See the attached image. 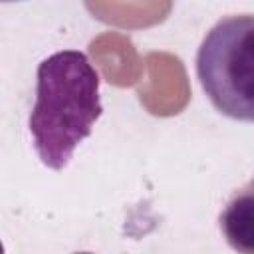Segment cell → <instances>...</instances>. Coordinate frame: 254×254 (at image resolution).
I'll list each match as a JSON object with an SVG mask.
<instances>
[{
	"label": "cell",
	"instance_id": "obj_1",
	"mask_svg": "<svg viewBox=\"0 0 254 254\" xmlns=\"http://www.w3.org/2000/svg\"><path fill=\"white\" fill-rule=\"evenodd\" d=\"M101 111L99 73L89 58L79 50L48 56L36 71V101L28 117L40 161L54 171L67 167Z\"/></svg>",
	"mask_w": 254,
	"mask_h": 254
},
{
	"label": "cell",
	"instance_id": "obj_3",
	"mask_svg": "<svg viewBox=\"0 0 254 254\" xmlns=\"http://www.w3.org/2000/svg\"><path fill=\"white\" fill-rule=\"evenodd\" d=\"M226 244L238 254H254V177L236 189L218 214Z\"/></svg>",
	"mask_w": 254,
	"mask_h": 254
},
{
	"label": "cell",
	"instance_id": "obj_2",
	"mask_svg": "<svg viewBox=\"0 0 254 254\" xmlns=\"http://www.w3.org/2000/svg\"><path fill=\"white\" fill-rule=\"evenodd\" d=\"M196 77L222 115L254 123V14L224 16L206 32Z\"/></svg>",
	"mask_w": 254,
	"mask_h": 254
}]
</instances>
